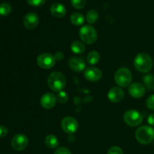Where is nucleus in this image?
<instances>
[{
	"mask_svg": "<svg viewBox=\"0 0 154 154\" xmlns=\"http://www.w3.org/2000/svg\"><path fill=\"white\" fill-rule=\"evenodd\" d=\"M153 62L150 55L146 53H140L134 60V66L138 72L141 73H147L152 69Z\"/></svg>",
	"mask_w": 154,
	"mask_h": 154,
	"instance_id": "obj_1",
	"label": "nucleus"
},
{
	"mask_svg": "<svg viewBox=\"0 0 154 154\" xmlns=\"http://www.w3.org/2000/svg\"><path fill=\"white\" fill-rule=\"evenodd\" d=\"M84 75V78L87 81H91V82H95V81H99L102 78V72L99 68L91 66V67H89L85 69Z\"/></svg>",
	"mask_w": 154,
	"mask_h": 154,
	"instance_id": "obj_10",
	"label": "nucleus"
},
{
	"mask_svg": "<svg viewBox=\"0 0 154 154\" xmlns=\"http://www.w3.org/2000/svg\"><path fill=\"white\" fill-rule=\"evenodd\" d=\"M57 100L62 104H65L68 102L69 100V96L67 93L64 91L59 92L58 95H57Z\"/></svg>",
	"mask_w": 154,
	"mask_h": 154,
	"instance_id": "obj_24",
	"label": "nucleus"
},
{
	"mask_svg": "<svg viewBox=\"0 0 154 154\" xmlns=\"http://www.w3.org/2000/svg\"><path fill=\"white\" fill-rule=\"evenodd\" d=\"M107 154H123V152L120 147L114 146V147H111V148H109Z\"/></svg>",
	"mask_w": 154,
	"mask_h": 154,
	"instance_id": "obj_26",
	"label": "nucleus"
},
{
	"mask_svg": "<svg viewBox=\"0 0 154 154\" xmlns=\"http://www.w3.org/2000/svg\"><path fill=\"white\" fill-rule=\"evenodd\" d=\"M146 105L150 110H154V94L149 96L146 102Z\"/></svg>",
	"mask_w": 154,
	"mask_h": 154,
	"instance_id": "obj_27",
	"label": "nucleus"
},
{
	"mask_svg": "<svg viewBox=\"0 0 154 154\" xmlns=\"http://www.w3.org/2000/svg\"><path fill=\"white\" fill-rule=\"evenodd\" d=\"M72 6L76 9H81L85 6L86 0H71Z\"/></svg>",
	"mask_w": 154,
	"mask_h": 154,
	"instance_id": "obj_25",
	"label": "nucleus"
},
{
	"mask_svg": "<svg viewBox=\"0 0 154 154\" xmlns=\"http://www.w3.org/2000/svg\"><path fill=\"white\" fill-rule=\"evenodd\" d=\"M71 50L75 54H81L85 51L86 47L84 42H81V41H75L71 45Z\"/></svg>",
	"mask_w": 154,
	"mask_h": 154,
	"instance_id": "obj_17",
	"label": "nucleus"
},
{
	"mask_svg": "<svg viewBox=\"0 0 154 154\" xmlns=\"http://www.w3.org/2000/svg\"><path fill=\"white\" fill-rule=\"evenodd\" d=\"M70 20L72 24L75 26H81L84 23V17L79 12H75L70 17Z\"/></svg>",
	"mask_w": 154,
	"mask_h": 154,
	"instance_id": "obj_19",
	"label": "nucleus"
},
{
	"mask_svg": "<svg viewBox=\"0 0 154 154\" xmlns=\"http://www.w3.org/2000/svg\"><path fill=\"white\" fill-rule=\"evenodd\" d=\"M87 63L91 66L96 65L99 63V60H100V55H99V52L96 51H93L90 52L87 55Z\"/></svg>",
	"mask_w": 154,
	"mask_h": 154,
	"instance_id": "obj_20",
	"label": "nucleus"
},
{
	"mask_svg": "<svg viewBox=\"0 0 154 154\" xmlns=\"http://www.w3.org/2000/svg\"><path fill=\"white\" fill-rule=\"evenodd\" d=\"M27 2L32 6H41L45 4L46 0H26Z\"/></svg>",
	"mask_w": 154,
	"mask_h": 154,
	"instance_id": "obj_28",
	"label": "nucleus"
},
{
	"mask_svg": "<svg viewBox=\"0 0 154 154\" xmlns=\"http://www.w3.org/2000/svg\"><path fill=\"white\" fill-rule=\"evenodd\" d=\"M45 143L46 146H48L49 148L54 149L58 147L59 145V140L55 135H47L45 139Z\"/></svg>",
	"mask_w": 154,
	"mask_h": 154,
	"instance_id": "obj_18",
	"label": "nucleus"
},
{
	"mask_svg": "<svg viewBox=\"0 0 154 154\" xmlns=\"http://www.w3.org/2000/svg\"><path fill=\"white\" fill-rule=\"evenodd\" d=\"M143 82L144 86L149 90H153L154 89V75H145L143 78Z\"/></svg>",
	"mask_w": 154,
	"mask_h": 154,
	"instance_id": "obj_21",
	"label": "nucleus"
},
{
	"mask_svg": "<svg viewBox=\"0 0 154 154\" xmlns=\"http://www.w3.org/2000/svg\"><path fill=\"white\" fill-rule=\"evenodd\" d=\"M61 126L66 133L73 134L78 129V123L74 117H66L62 120Z\"/></svg>",
	"mask_w": 154,
	"mask_h": 154,
	"instance_id": "obj_8",
	"label": "nucleus"
},
{
	"mask_svg": "<svg viewBox=\"0 0 154 154\" xmlns=\"http://www.w3.org/2000/svg\"><path fill=\"white\" fill-rule=\"evenodd\" d=\"M69 68L75 72H81L85 69L86 63L83 57H74L69 60Z\"/></svg>",
	"mask_w": 154,
	"mask_h": 154,
	"instance_id": "obj_13",
	"label": "nucleus"
},
{
	"mask_svg": "<svg viewBox=\"0 0 154 154\" xmlns=\"http://www.w3.org/2000/svg\"><path fill=\"white\" fill-rule=\"evenodd\" d=\"M123 120L129 126H139L143 121V117L139 111L136 110H129L123 115Z\"/></svg>",
	"mask_w": 154,
	"mask_h": 154,
	"instance_id": "obj_6",
	"label": "nucleus"
},
{
	"mask_svg": "<svg viewBox=\"0 0 154 154\" xmlns=\"http://www.w3.org/2000/svg\"><path fill=\"white\" fill-rule=\"evenodd\" d=\"M54 57H55L56 60L61 61V60H63V58H64V54H63V53L61 52V51H58V52H57L54 54Z\"/></svg>",
	"mask_w": 154,
	"mask_h": 154,
	"instance_id": "obj_31",
	"label": "nucleus"
},
{
	"mask_svg": "<svg viewBox=\"0 0 154 154\" xmlns=\"http://www.w3.org/2000/svg\"><path fill=\"white\" fill-rule=\"evenodd\" d=\"M129 93L132 97L139 99L145 94V87L140 83H134L129 86Z\"/></svg>",
	"mask_w": 154,
	"mask_h": 154,
	"instance_id": "obj_15",
	"label": "nucleus"
},
{
	"mask_svg": "<svg viewBox=\"0 0 154 154\" xmlns=\"http://www.w3.org/2000/svg\"><path fill=\"white\" fill-rule=\"evenodd\" d=\"M29 143L28 138L23 134H17L15 135L12 138L11 142V147L16 151H21L23 150L26 147H27Z\"/></svg>",
	"mask_w": 154,
	"mask_h": 154,
	"instance_id": "obj_9",
	"label": "nucleus"
},
{
	"mask_svg": "<svg viewBox=\"0 0 154 154\" xmlns=\"http://www.w3.org/2000/svg\"><path fill=\"white\" fill-rule=\"evenodd\" d=\"M99 14L96 10H90L87 14V20L88 23L93 24L97 21Z\"/></svg>",
	"mask_w": 154,
	"mask_h": 154,
	"instance_id": "obj_22",
	"label": "nucleus"
},
{
	"mask_svg": "<svg viewBox=\"0 0 154 154\" xmlns=\"http://www.w3.org/2000/svg\"><path fill=\"white\" fill-rule=\"evenodd\" d=\"M56 59L54 55L50 53H43L37 58V64L40 68L44 69H50L54 66Z\"/></svg>",
	"mask_w": 154,
	"mask_h": 154,
	"instance_id": "obj_7",
	"label": "nucleus"
},
{
	"mask_svg": "<svg viewBox=\"0 0 154 154\" xmlns=\"http://www.w3.org/2000/svg\"><path fill=\"white\" fill-rule=\"evenodd\" d=\"M132 75L130 70L127 68H120L114 75L116 84L121 87H128L132 82Z\"/></svg>",
	"mask_w": 154,
	"mask_h": 154,
	"instance_id": "obj_4",
	"label": "nucleus"
},
{
	"mask_svg": "<svg viewBox=\"0 0 154 154\" xmlns=\"http://www.w3.org/2000/svg\"><path fill=\"white\" fill-rule=\"evenodd\" d=\"M79 35L82 42L89 45L95 43L98 38L97 32L94 27L90 25H85L81 27L79 31Z\"/></svg>",
	"mask_w": 154,
	"mask_h": 154,
	"instance_id": "obj_5",
	"label": "nucleus"
},
{
	"mask_svg": "<svg viewBox=\"0 0 154 154\" xmlns=\"http://www.w3.org/2000/svg\"><path fill=\"white\" fill-rule=\"evenodd\" d=\"M8 132V128L6 126H3V125H0V138H4L7 135Z\"/></svg>",
	"mask_w": 154,
	"mask_h": 154,
	"instance_id": "obj_30",
	"label": "nucleus"
},
{
	"mask_svg": "<svg viewBox=\"0 0 154 154\" xmlns=\"http://www.w3.org/2000/svg\"><path fill=\"white\" fill-rule=\"evenodd\" d=\"M57 98L53 93H48L44 94L40 99V104L45 109H51L55 106Z\"/></svg>",
	"mask_w": 154,
	"mask_h": 154,
	"instance_id": "obj_12",
	"label": "nucleus"
},
{
	"mask_svg": "<svg viewBox=\"0 0 154 154\" xmlns=\"http://www.w3.org/2000/svg\"><path fill=\"white\" fill-rule=\"evenodd\" d=\"M51 12L56 17H63L66 15V7L61 3H54L51 6Z\"/></svg>",
	"mask_w": 154,
	"mask_h": 154,
	"instance_id": "obj_16",
	"label": "nucleus"
},
{
	"mask_svg": "<svg viewBox=\"0 0 154 154\" xmlns=\"http://www.w3.org/2000/svg\"><path fill=\"white\" fill-rule=\"evenodd\" d=\"M54 154H72V153L67 147H60L56 150Z\"/></svg>",
	"mask_w": 154,
	"mask_h": 154,
	"instance_id": "obj_29",
	"label": "nucleus"
},
{
	"mask_svg": "<svg viewBox=\"0 0 154 154\" xmlns=\"http://www.w3.org/2000/svg\"><path fill=\"white\" fill-rule=\"evenodd\" d=\"M39 22V17L38 14L34 12H29L26 14L23 18V25L27 29H33L38 26Z\"/></svg>",
	"mask_w": 154,
	"mask_h": 154,
	"instance_id": "obj_11",
	"label": "nucleus"
},
{
	"mask_svg": "<svg viewBox=\"0 0 154 154\" xmlns=\"http://www.w3.org/2000/svg\"><path fill=\"white\" fill-rule=\"evenodd\" d=\"M147 123L150 126H154V114H150L147 117Z\"/></svg>",
	"mask_w": 154,
	"mask_h": 154,
	"instance_id": "obj_32",
	"label": "nucleus"
},
{
	"mask_svg": "<svg viewBox=\"0 0 154 154\" xmlns=\"http://www.w3.org/2000/svg\"><path fill=\"white\" fill-rule=\"evenodd\" d=\"M11 11V7L7 2H3L0 5V14L2 16H7Z\"/></svg>",
	"mask_w": 154,
	"mask_h": 154,
	"instance_id": "obj_23",
	"label": "nucleus"
},
{
	"mask_svg": "<svg viewBox=\"0 0 154 154\" xmlns=\"http://www.w3.org/2000/svg\"><path fill=\"white\" fill-rule=\"evenodd\" d=\"M135 138L142 144H149L154 139V129L148 126H142L135 132Z\"/></svg>",
	"mask_w": 154,
	"mask_h": 154,
	"instance_id": "obj_3",
	"label": "nucleus"
},
{
	"mask_svg": "<svg viewBox=\"0 0 154 154\" xmlns=\"http://www.w3.org/2000/svg\"><path fill=\"white\" fill-rule=\"evenodd\" d=\"M124 97V92L120 87H112L108 93V98L110 102L117 103L123 100Z\"/></svg>",
	"mask_w": 154,
	"mask_h": 154,
	"instance_id": "obj_14",
	"label": "nucleus"
},
{
	"mask_svg": "<svg viewBox=\"0 0 154 154\" xmlns=\"http://www.w3.org/2000/svg\"><path fill=\"white\" fill-rule=\"evenodd\" d=\"M66 84V77L59 72H54L50 74L48 78V85L51 90L60 92L64 89Z\"/></svg>",
	"mask_w": 154,
	"mask_h": 154,
	"instance_id": "obj_2",
	"label": "nucleus"
}]
</instances>
